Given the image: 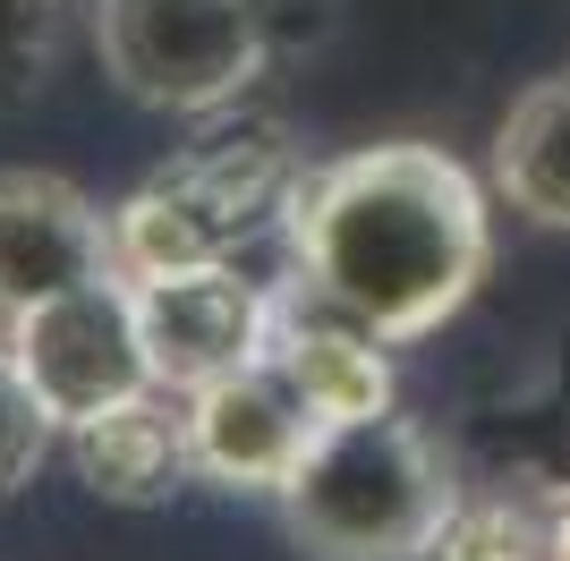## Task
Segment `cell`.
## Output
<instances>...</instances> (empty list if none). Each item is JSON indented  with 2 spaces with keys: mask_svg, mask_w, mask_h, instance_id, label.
Here are the masks:
<instances>
[{
  "mask_svg": "<svg viewBox=\"0 0 570 561\" xmlns=\"http://www.w3.org/2000/svg\"><path fill=\"white\" fill-rule=\"evenodd\" d=\"M18 366L26 383L43 392V409L60 417V434L119 400L154 392V357H145V324H137V289L128 273H102L86 289H60V298L26 306L18 315Z\"/></svg>",
  "mask_w": 570,
  "mask_h": 561,
  "instance_id": "5b68a950",
  "label": "cell"
},
{
  "mask_svg": "<svg viewBox=\"0 0 570 561\" xmlns=\"http://www.w3.org/2000/svg\"><path fill=\"white\" fill-rule=\"evenodd\" d=\"M60 26H69V0H0V111L43 86Z\"/></svg>",
  "mask_w": 570,
  "mask_h": 561,
  "instance_id": "9a60e30c",
  "label": "cell"
},
{
  "mask_svg": "<svg viewBox=\"0 0 570 561\" xmlns=\"http://www.w3.org/2000/svg\"><path fill=\"white\" fill-rule=\"evenodd\" d=\"M95 51L111 86L170 119H222L264 69L256 0H95Z\"/></svg>",
  "mask_w": 570,
  "mask_h": 561,
  "instance_id": "277c9868",
  "label": "cell"
},
{
  "mask_svg": "<svg viewBox=\"0 0 570 561\" xmlns=\"http://www.w3.org/2000/svg\"><path fill=\"white\" fill-rule=\"evenodd\" d=\"M426 561H546V519H528L511 493H460Z\"/></svg>",
  "mask_w": 570,
  "mask_h": 561,
  "instance_id": "7c38bea8",
  "label": "cell"
},
{
  "mask_svg": "<svg viewBox=\"0 0 570 561\" xmlns=\"http://www.w3.org/2000/svg\"><path fill=\"white\" fill-rule=\"evenodd\" d=\"M511 451L553 502H570V341L553 350V366L537 374V392L520 400V425H511Z\"/></svg>",
  "mask_w": 570,
  "mask_h": 561,
  "instance_id": "4fadbf2b",
  "label": "cell"
},
{
  "mask_svg": "<svg viewBox=\"0 0 570 561\" xmlns=\"http://www.w3.org/2000/svg\"><path fill=\"white\" fill-rule=\"evenodd\" d=\"M179 400H188L196 476H214L230 493H282L289 468L307 460V443H315V409L289 383L282 357H256V366L222 374L205 392H179Z\"/></svg>",
  "mask_w": 570,
  "mask_h": 561,
  "instance_id": "52a82bcc",
  "label": "cell"
},
{
  "mask_svg": "<svg viewBox=\"0 0 570 561\" xmlns=\"http://www.w3.org/2000/svg\"><path fill=\"white\" fill-rule=\"evenodd\" d=\"M273 502L307 561H426L460 485L401 409H375V417L315 425L307 460L289 468Z\"/></svg>",
  "mask_w": 570,
  "mask_h": 561,
  "instance_id": "7a4b0ae2",
  "label": "cell"
},
{
  "mask_svg": "<svg viewBox=\"0 0 570 561\" xmlns=\"http://www.w3.org/2000/svg\"><path fill=\"white\" fill-rule=\"evenodd\" d=\"M546 561H570V502L546 519Z\"/></svg>",
  "mask_w": 570,
  "mask_h": 561,
  "instance_id": "2e32d148",
  "label": "cell"
},
{
  "mask_svg": "<svg viewBox=\"0 0 570 561\" xmlns=\"http://www.w3.org/2000/svg\"><path fill=\"white\" fill-rule=\"evenodd\" d=\"M289 145L282 128H214L196 137L170 170L128 196L111 213V247H119V273H170V264H222L238 256L247 238L289 213Z\"/></svg>",
  "mask_w": 570,
  "mask_h": 561,
  "instance_id": "3957f363",
  "label": "cell"
},
{
  "mask_svg": "<svg viewBox=\"0 0 570 561\" xmlns=\"http://www.w3.org/2000/svg\"><path fill=\"white\" fill-rule=\"evenodd\" d=\"M119 273L111 213L51 170H0V306H43Z\"/></svg>",
  "mask_w": 570,
  "mask_h": 561,
  "instance_id": "ba28073f",
  "label": "cell"
},
{
  "mask_svg": "<svg viewBox=\"0 0 570 561\" xmlns=\"http://www.w3.org/2000/svg\"><path fill=\"white\" fill-rule=\"evenodd\" d=\"M282 230L298 289L375 341H426L494 264L485 187L443 145H366L350 163L298 170Z\"/></svg>",
  "mask_w": 570,
  "mask_h": 561,
  "instance_id": "6da1fadb",
  "label": "cell"
},
{
  "mask_svg": "<svg viewBox=\"0 0 570 561\" xmlns=\"http://www.w3.org/2000/svg\"><path fill=\"white\" fill-rule=\"evenodd\" d=\"M137 324H145V357L163 392H205L222 374L273 357L282 341V306L264 280L238 273V256L222 264H170V273H137Z\"/></svg>",
  "mask_w": 570,
  "mask_h": 561,
  "instance_id": "8992f818",
  "label": "cell"
},
{
  "mask_svg": "<svg viewBox=\"0 0 570 561\" xmlns=\"http://www.w3.org/2000/svg\"><path fill=\"white\" fill-rule=\"evenodd\" d=\"M9 341H18V306H0V350H9Z\"/></svg>",
  "mask_w": 570,
  "mask_h": 561,
  "instance_id": "e0dca14e",
  "label": "cell"
},
{
  "mask_svg": "<svg viewBox=\"0 0 570 561\" xmlns=\"http://www.w3.org/2000/svg\"><path fill=\"white\" fill-rule=\"evenodd\" d=\"M51 434H60V417L43 409V392L26 383V366H18V350H0V502L43 468V451H51Z\"/></svg>",
  "mask_w": 570,
  "mask_h": 561,
  "instance_id": "5bb4252c",
  "label": "cell"
},
{
  "mask_svg": "<svg viewBox=\"0 0 570 561\" xmlns=\"http://www.w3.org/2000/svg\"><path fill=\"white\" fill-rule=\"evenodd\" d=\"M494 187L511 196V213L570 230V77H546L511 102V119L494 128Z\"/></svg>",
  "mask_w": 570,
  "mask_h": 561,
  "instance_id": "8fae6325",
  "label": "cell"
},
{
  "mask_svg": "<svg viewBox=\"0 0 570 561\" xmlns=\"http://www.w3.org/2000/svg\"><path fill=\"white\" fill-rule=\"evenodd\" d=\"M69 460L77 476L102 493V502H163L179 476H196V451H188V400L179 392H137L102 409V417L69 425Z\"/></svg>",
  "mask_w": 570,
  "mask_h": 561,
  "instance_id": "9c48e42d",
  "label": "cell"
},
{
  "mask_svg": "<svg viewBox=\"0 0 570 561\" xmlns=\"http://www.w3.org/2000/svg\"><path fill=\"white\" fill-rule=\"evenodd\" d=\"M383 350H392V341H375L366 324H350V315H333V306H315L307 324H282V341H273V357L289 366V383L307 392L315 425L392 409V366H383Z\"/></svg>",
  "mask_w": 570,
  "mask_h": 561,
  "instance_id": "30bf717a",
  "label": "cell"
}]
</instances>
